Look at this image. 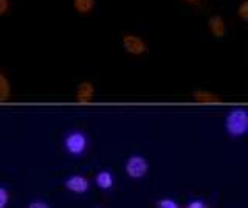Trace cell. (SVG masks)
I'll use <instances>...</instances> for the list:
<instances>
[{
    "mask_svg": "<svg viewBox=\"0 0 248 208\" xmlns=\"http://www.w3.org/2000/svg\"><path fill=\"white\" fill-rule=\"evenodd\" d=\"M11 10V0H0V17H3Z\"/></svg>",
    "mask_w": 248,
    "mask_h": 208,
    "instance_id": "2e32d148",
    "label": "cell"
},
{
    "mask_svg": "<svg viewBox=\"0 0 248 208\" xmlns=\"http://www.w3.org/2000/svg\"><path fill=\"white\" fill-rule=\"evenodd\" d=\"M194 99L199 103H206V104H213V103H217V101H220V96L219 95H216L213 94V92H208V90H194V94H192Z\"/></svg>",
    "mask_w": 248,
    "mask_h": 208,
    "instance_id": "30bf717a",
    "label": "cell"
},
{
    "mask_svg": "<svg viewBox=\"0 0 248 208\" xmlns=\"http://www.w3.org/2000/svg\"><path fill=\"white\" fill-rule=\"evenodd\" d=\"M96 6V0H73V10L81 14V16H87Z\"/></svg>",
    "mask_w": 248,
    "mask_h": 208,
    "instance_id": "9c48e42d",
    "label": "cell"
},
{
    "mask_svg": "<svg viewBox=\"0 0 248 208\" xmlns=\"http://www.w3.org/2000/svg\"><path fill=\"white\" fill-rule=\"evenodd\" d=\"M186 208H208V205L203 199H191L189 202L186 204Z\"/></svg>",
    "mask_w": 248,
    "mask_h": 208,
    "instance_id": "9a60e30c",
    "label": "cell"
},
{
    "mask_svg": "<svg viewBox=\"0 0 248 208\" xmlns=\"http://www.w3.org/2000/svg\"><path fill=\"white\" fill-rule=\"evenodd\" d=\"M157 208H180V204H178L175 199L163 197L157 200Z\"/></svg>",
    "mask_w": 248,
    "mask_h": 208,
    "instance_id": "4fadbf2b",
    "label": "cell"
},
{
    "mask_svg": "<svg viewBox=\"0 0 248 208\" xmlns=\"http://www.w3.org/2000/svg\"><path fill=\"white\" fill-rule=\"evenodd\" d=\"M149 171V161L143 156H130L126 161V173L132 179H141Z\"/></svg>",
    "mask_w": 248,
    "mask_h": 208,
    "instance_id": "277c9868",
    "label": "cell"
},
{
    "mask_svg": "<svg viewBox=\"0 0 248 208\" xmlns=\"http://www.w3.org/2000/svg\"><path fill=\"white\" fill-rule=\"evenodd\" d=\"M27 208H50V205L45 202V200H41V199H37V200H31V202L28 204Z\"/></svg>",
    "mask_w": 248,
    "mask_h": 208,
    "instance_id": "e0dca14e",
    "label": "cell"
},
{
    "mask_svg": "<svg viewBox=\"0 0 248 208\" xmlns=\"http://www.w3.org/2000/svg\"><path fill=\"white\" fill-rule=\"evenodd\" d=\"M95 182L96 185L101 188V190H110L113 187V182H115V177L110 171H99L96 176H95Z\"/></svg>",
    "mask_w": 248,
    "mask_h": 208,
    "instance_id": "ba28073f",
    "label": "cell"
},
{
    "mask_svg": "<svg viewBox=\"0 0 248 208\" xmlns=\"http://www.w3.org/2000/svg\"><path fill=\"white\" fill-rule=\"evenodd\" d=\"M8 200H10V192H8L5 187L0 185V208H6Z\"/></svg>",
    "mask_w": 248,
    "mask_h": 208,
    "instance_id": "5bb4252c",
    "label": "cell"
},
{
    "mask_svg": "<svg viewBox=\"0 0 248 208\" xmlns=\"http://www.w3.org/2000/svg\"><path fill=\"white\" fill-rule=\"evenodd\" d=\"M183 3H188V5H199L202 0H180Z\"/></svg>",
    "mask_w": 248,
    "mask_h": 208,
    "instance_id": "ac0fdd59",
    "label": "cell"
},
{
    "mask_svg": "<svg viewBox=\"0 0 248 208\" xmlns=\"http://www.w3.org/2000/svg\"><path fill=\"white\" fill-rule=\"evenodd\" d=\"M65 188L68 191H72L75 192V194H85V192L89 191L90 188V183H89V179L85 176L82 174H72V176H68L65 182Z\"/></svg>",
    "mask_w": 248,
    "mask_h": 208,
    "instance_id": "5b68a950",
    "label": "cell"
},
{
    "mask_svg": "<svg viewBox=\"0 0 248 208\" xmlns=\"http://www.w3.org/2000/svg\"><path fill=\"white\" fill-rule=\"evenodd\" d=\"M10 96H11V82L3 72H0V103L8 101Z\"/></svg>",
    "mask_w": 248,
    "mask_h": 208,
    "instance_id": "8fae6325",
    "label": "cell"
},
{
    "mask_svg": "<svg viewBox=\"0 0 248 208\" xmlns=\"http://www.w3.org/2000/svg\"><path fill=\"white\" fill-rule=\"evenodd\" d=\"M206 28H208L209 34L217 37V39L227 36V33H228V25L220 14H213V16H209L206 20Z\"/></svg>",
    "mask_w": 248,
    "mask_h": 208,
    "instance_id": "8992f818",
    "label": "cell"
},
{
    "mask_svg": "<svg viewBox=\"0 0 248 208\" xmlns=\"http://www.w3.org/2000/svg\"><path fill=\"white\" fill-rule=\"evenodd\" d=\"M225 130L227 134L240 138L248 132V112L244 107H236V109H231L227 117H225Z\"/></svg>",
    "mask_w": 248,
    "mask_h": 208,
    "instance_id": "6da1fadb",
    "label": "cell"
},
{
    "mask_svg": "<svg viewBox=\"0 0 248 208\" xmlns=\"http://www.w3.org/2000/svg\"><path fill=\"white\" fill-rule=\"evenodd\" d=\"M121 47L130 56H143L147 53V50H149L144 37L135 33H130V32L124 33L121 36Z\"/></svg>",
    "mask_w": 248,
    "mask_h": 208,
    "instance_id": "3957f363",
    "label": "cell"
},
{
    "mask_svg": "<svg viewBox=\"0 0 248 208\" xmlns=\"http://www.w3.org/2000/svg\"><path fill=\"white\" fill-rule=\"evenodd\" d=\"M236 14H237V17L244 22V24H247V22H248V0H242V2L237 5Z\"/></svg>",
    "mask_w": 248,
    "mask_h": 208,
    "instance_id": "7c38bea8",
    "label": "cell"
},
{
    "mask_svg": "<svg viewBox=\"0 0 248 208\" xmlns=\"http://www.w3.org/2000/svg\"><path fill=\"white\" fill-rule=\"evenodd\" d=\"M64 148L72 157H81L89 148V138L82 130H72L64 138Z\"/></svg>",
    "mask_w": 248,
    "mask_h": 208,
    "instance_id": "7a4b0ae2",
    "label": "cell"
},
{
    "mask_svg": "<svg viewBox=\"0 0 248 208\" xmlns=\"http://www.w3.org/2000/svg\"><path fill=\"white\" fill-rule=\"evenodd\" d=\"M75 96H76V101H79V103H90L93 96H95V86H93V82L90 81L81 82L79 86L76 87Z\"/></svg>",
    "mask_w": 248,
    "mask_h": 208,
    "instance_id": "52a82bcc",
    "label": "cell"
}]
</instances>
